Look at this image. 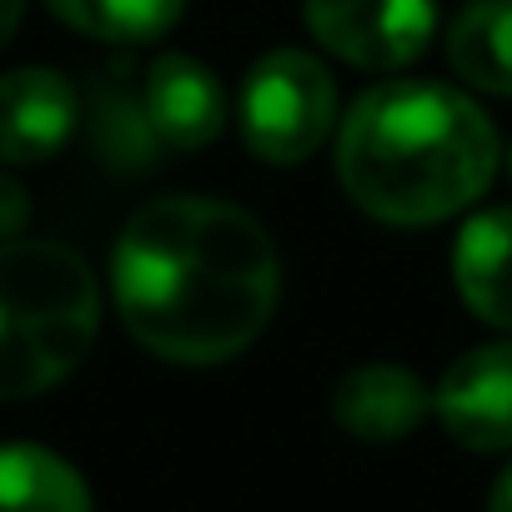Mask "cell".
I'll use <instances>...</instances> for the list:
<instances>
[{
  "instance_id": "17",
  "label": "cell",
  "mask_w": 512,
  "mask_h": 512,
  "mask_svg": "<svg viewBox=\"0 0 512 512\" xmlns=\"http://www.w3.org/2000/svg\"><path fill=\"white\" fill-rule=\"evenodd\" d=\"M487 512H512V462L502 467V477L492 482V497H487Z\"/></svg>"
},
{
  "instance_id": "3",
  "label": "cell",
  "mask_w": 512,
  "mask_h": 512,
  "mask_svg": "<svg viewBox=\"0 0 512 512\" xmlns=\"http://www.w3.org/2000/svg\"><path fill=\"white\" fill-rule=\"evenodd\" d=\"M101 287L61 241H0V402L61 387L96 347Z\"/></svg>"
},
{
  "instance_id": "1",
  "label": "cell",
  "mask_w": 512,
  "mask_h": 512,
  "mask_svg": "<svg viewBox=\"0 0 512 512\" xmlns=\"http://www.w3.org/2000/svg\"><path fill=\"white\" fill-rule=\"evenodd\" d=\"M282 256L251 211L216 196L141 206L111 251V302L136 347L176 367H216L267 332Z\"/></svg>"
},
{
  "instance_id": "5",
  "label": "cell",
  "mask_w": 512,
  "mask_h": 512,
  "mask_svg": "<svg viewBox=\"0 0 512 512\" xmlns=\"http://www.w3.org/2000/svg\"><path fill=\"white\" fill-rule=\"evenodd\" d=\"M302 21L322 51L362 71H402L437 36L432 0H302Z\"/></svg>"
},
{
  "instance_id": "14",
  "label": "cell",
  "mask_w": 512,
  "mask_h": 512,
  "mask_svg": "<svg viewBox=\"0 0 512 512\" xmlns=\"http://www.w3.org/2000/svg\"><path fill=\"white\" fill-rule=\"evenodd\" d=\"M91 136L111 166H146L161 151V141L146 121L141 91H131V81L121 71H106L91 91Z\"/></svg>"
},
{
  "instance_id": "16",
  "label": "cell",
  "mask_w": 512,
  "mask_h": 512,
  "mask_svg": "<svg viewBox=\"0 0 512 512\" xmlns=\"http://www.w3.org/2000/svg\"><path fill=\"white\" fill-rule=\"evenodd\" d=\"M21 16H26V0H0V51L11 46V36H16Z\"/></svg>"
},
{
  "instance_id": "6",
  "label": "cell",
  "mask_w": 512,
  "mask_h": 512,
  "mask_svg": "<svg viewBox=\"0 0 512 512\" xmlns=\"http://www.w3.org/2000/svg\"><path fill=\"white\" fill-rule=\"evenodd\" d=\"M432 412L442 417L447 437L467 452L512 447V342L462 352L442 372Z\"/></svg>"
},
{
  "instance_id": "2",
  "label": "cell",
  "mask_w": 512,
  "mask_h": 512,
  "mask_svg": "<svg viewBox=\"0 0 512 512\" xmlns=\"http://www.w3.org/2000/svg\"><path fill=\"white\" fill-rule=\"evenodd\" d=\"M497 176V131L442 81H382L337 131V181L387 226H432L467 211Z\"/></svg>"
},
{
  "instance_id": "7",
  "label": "cell",
  "mask_w": 512,
  "mask_h": 512,
  "mask_svg": "<svg viewBox=\"0 0 512 512\" xmlns=\"http://www.w3.org/2000/svg\"><path fill=\"white\" fill-rule=\"evenodd\" d=\"M81 126L76 86L51 66L0 76V166H41L71 146Z\"/></svg>"
},
{
  "instance_id": "12",
  "label": "cell",
  "mask_w": 512,
  "mask_h": 512,
  "mask_svg": "<svg viewBox=\"0 0 512 512\" xmlns=\"http://www.w3.org/2000/svg\"><path fill=\"white\" fill-rule=\"evenodd\" d=\"M447 66L472 91L512 96V0H472L447 26Z\"/></svg>"
},
{
  "instance_id": "9",
  "label": "cell",
  "mask_w": 512,
  "mask_h": 512,
  "mask_svg": "<svg viewBox=\"0 0 512 512\" xmlns=\"http://www.w3.org/2000/svg\"><path fill=\"white\" fill-rule=\"evenodd\" d=\"M427 412H432L427 382L397 362L352 367L332 387V417L357 442H402L427 422Z\"/></svg>"
},
{
  "instance_id": "18",
  "label": "cell",
  "mask_w": 512,
  "mask_h": 512,
  "mask_svg": "<svg viewBox=\"0 0 512 512\" xmlns=\"http://www.w3.org/2000/svg\"><path fill=\"white\" fill-rule=\"evenodd\" d=\"M507 171H512V151H507Z\"/></svg>"
},
{
  "instance_id": "11",
  "label": "cell",
  "mask_w": 512,
  "mask_h": 512,
  "mask_svg": "<svg viewBox=\"0 0 512 512\" xmlns=\"http://www.w3.org/2000/svg\"><path fill=\"white\" fill-rule=\"evenodd\" d=\"M0 512H91L86 477L51 447H0Z\"/></svg>"
},
{
  "instance_id": "8",
  "label": "cell",
  "mask_w": 512,
  "mask_h": 512,
  "mask_svg": "<svg viewBox=\"0 0 512 512\" xmlns=\"http://www.w3.org/2000/svg\"><path fill=\"white\" fill-rule=\"evenodd\" d=\"M141 106L161 141V151H201L226 126V91L216 71L196 56L161 51L141 76Z\"/></svg>"
},
{
  "instance_id": "15",
  "label": "cell",
  "mask_w": 512,
  "mask_h": 512,
  "mask_svg": "<svg viewBox=\"0 0 512 512\" xmlns=\"http://www.w3.org/2000/svg\"><path fill=\"white\" fill-rule=\"evenodd\" d=\"M31 221V201H26V186L16 176L0 171V241H16Z\"/></svg>"
},
{
  "instance_id": "10",
  "label": "cell",
  "mask_w": 512,
  "mask_h": 512,
  "mask_svg": "<svg viewBox=\"0 0 512 512\" xmlns=\"http://www.w3.org/2000/svg\"><path fill=\"white\" fill-rule=\"evenodd\" d=\"M452 282L477 322L512 332V211L507 206L467 216V226L452 241Z\"/></svg>"
},
{
  "instance_id": "13",
  "label": "cell",
  "mask_w": 512,
  "mask_h": 512,
  "mask_svg": "<svg viewBox=\"0 0 512 512\" xmlns=\"http://www.w3.org/2000/svg\"><path fill=\"white\" fill-rule=\"evenodd\" d=\"M51 16L91 41H106V46H151L161 41L186 0H46Z\"/></svg>"
},
{
  "instance_id": "4",
  "label": "cell",
  "mask_w": 512,
  "mask_h": 512,
  "mask_svg": "<svg viewBox=\"0 0 512 512\" xmlns=\"http://www.w3.org/2000/svg\"><path fill=\"white\" fill-rule=\"evenodd\" d=\"M241 141L267 166H297L337 126V81L307 51H267L241 81Z\"/></svg>"
}]
</instances>
